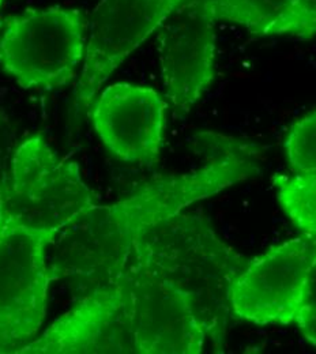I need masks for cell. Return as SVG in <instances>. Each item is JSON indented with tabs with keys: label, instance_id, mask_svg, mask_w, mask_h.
Returning <instances> with one entry per match:
<instances>
[{
	"label": "cell",
	"instance_id": "7a4b0ae2",
	"mask_svg": "<svg viewBox=\"0 0 316 354\" xmlns=\"http://www.w3.org/2000/svg\"><path fill=\"white\" fill-rule=\"evenodd\" d=\"M140 259L187 299L216 351L225 344L230 288L248 265L196 213H184L151 229L134 248Z\"/></svg>",
	"mask_w": 316,
	"mask_h": 354
},
{
	"label": "cell",
	"instance_id": "e0dca14e",
	"mask_svg": "<svg viewBox=\"0 0 316 354\" xmlns=\"http://www.w3.org/2000/svg\"><path fill=\"white\" fill-rule=\"evenodd\" d=\"M7 168L3 160H0V233L6 223V191H7Z\"/></svg>",
	"mask_w": 316,
	"mask_h": 354
},
{
	"label": "cell",
	"instance_id": "2e32d148",
	"mask_svg": "<svg viewBox=\"0 0 316 354\" xmlns=\"http://www.w3.org/2000/svg\"><path fill=\"white\" fill-rule=\"evenodd\" d=\"M303 337L316 346V263L308 277L304 299L295 322Z\"/></svg>",
	"mask_w": 316,
	"mask_h": 354
},
{
	"label": "cell",
	"instance_id": "30bf717a",
	"mask_svg": "<svg viewBox=\"0 0 316 354\" xmlns=\"http://www.w3.org/2000/svg\"><path fill=\"white\" fill-rule=\"evenodd\" d=\"M139 354H199L207 335L187 299L133 252L123 271Z\"/></svg>",
	"mask_w": 316,
	"mask_h": 354
},
{
	"label": "cell",
	"instance_id": "8992f818",
	"mask_svg": "<svg viewBox=\"0 0 316 354\" xmlns=\"http://www.w3.org/2000/svg\"><path fill=\"white\" fill-rule=\"evenodd\" d=\"M139 354L124 274L91 288L15 354Z\"/></svg>",
	"mask_w": 316,
	"mask_h": 354
},
{
	"label": "cell",
	"instance_id": "ac0fdd59",
	"mask_svg": "<svg viewBox=\"0 0 316 354\" xmlns=\"http://www.w3.org/2000/svg\"><path fill=\"white\" fill-rule=\"evenodd\" d=\"M3 1H4V0H0V6H1V4H3Z\"/></svg>",
	"mask_w": 316,
	"mask_h": 354
},
{
	"label": "cell",
	"instance_id": "6da1fadb",
	"mask_svg": "<svg viewBox=\"0 0 316 354\" xmlns=\"http://www.w3.org/2000/svg\"><path fill=\"white\" fill-rule=\"evenodd\" d=\"M199 168L153 178L118 202L94 205L62 229L48 245L52 281L74 279L91 288L120 275L136 243L185 207L259 172L252 145L221 133L195 136Z\"/></svg>",
	"mask_w": 316,
	"mask_h": 354
},
{
	"label": "cell",
	"instance_id": "ba28073f",
	"mask_svg": "<svg viewBox=\"0 0 316 354\" xmlns=\"http://www.w3.org/2000/svg\"><path fill=\"white\" fill-rule=\"evenodd\" d=\"M184 0H100L89 22L77 104L91 108L115 70L157 32Z\"/></svg>",
	"mask_w": 316,
	"mask_h": 354
},
{
	"label": "cell",
	"instance_id": "9a60e30c",
	"mask_svg": "<svg viewBox=\"0 0 316 354\" xmlns=\"http://www.w3.org/2000/svg\"><path fill=\"white\" fill-rule=\"evenodd\" d=\"M277 36L301 39L316 36V0H292L289 14L281 24Z\"/></svg>",
	"mask_w": 316,
	"mask_h": 354
},
{
	"label": "cell",
	"instance_id": "9c48e42d",
	"mask_svg": "<svg viewBox=\"0 0 316 354\" xmlns=\"http://www.w3.org/2000/svg\"><path fill=\"white\" fill-rule=\"evenodd\" d=\"M216 22L209 0H184L158 29L162 82L179 115L188 113L214 80Z\"/></svg>",
	"mask_w": 316,
	"mask_h": 354
},
{
	"label": "cell",
	"instance_id": "277c9868",
	"mask_svg": "<svg viewBox=\"0 0 316 354\" xmlns=\"http://www.w3.org/2000/svg\"><path fill=\"white\" fill-rule=\"evenodd\" d=\"M86 43V21L80 10H29L6 21L0 68L21 88H62L75 78Z\"/></svg>",
	"mask_w": 316,
	"mask_h": 354
},
{
	"label": "cell",
	"instance_id": "8fae6325",
	"mask_svg": "<svg viewBox=\"0 0 316 354\" xmlns=\"http://www.w3.org/2000/svg\"><path fill=\"white\" fill-rule=\"evenodd\" d=\"M167 102L157 90L131 84L102 88L91 104V123L104 146L120 161L153 167L162 150Z\"/></svg>",
	"mask_w": 316,
	"mask_h": 354
},
{
	"label": "cell",
	"instance_id": "5bb4252c",
	"mask_svg": "<svg viewBox=\"0 0 316 354\" xmlns=\"http://www.w3.org/2000/svg\"><path fill=\"white\" fill-rule=\"evenodd\" d=\"M284 146L296 174L316 171V109L292 126Z\"/></svg>",
	"mask_w": 316,
	"mask_h": 354
},
{
	"label": "cell",
	"instance_id": "5b68a950",
	"mask_svg": "<svg viewBox=\"0 0 316 354\" xmlns=\"http://www.w3.org/2000/svg\"><path fill=\"white\" fill-rule=\"evenodd\" d=\"M55 237L4 223L0 233V354L39 337L52 282L46 251Z\"/></svg>",
	"mask_w": 316,
	"mask_h": 354
},
{
	"label": "cell",
	"instance_id": "52a82bcc",
	"mask_svg": "<svg viewBox=\"0 0 316 354\" xmlns=\"http://www.w3.org/2000/svg\"><path fill=\"white\" fill-rule=\"evenodd\" d=\"M315 263L316 240L307 236L250 261L230 288L232 315L259 326L295 323Z\"/></svg>",
	"mask_w": 316,
	"mask_h": 354
},
{
	"label": "cell",
	"instance_id": "4fadbf2b",
	"mask_svg": "<svg viewBox=\"0 0 316 354\" xmlns=\"http://www.w3.org/2000/svg\"><path fill=\"white\" fill-rule=\"evenodd\" d=\"M277 199L293 225L316 240V171L272 177Z\"/></svg>",
	"mask_w": 316,
	"mask_h": 354
},
{
	"label": "cell",
	"instance_id": "3957f363",
	"mask_svg": "<svg viewBox=\"0 0 316 354\" xmlns=\"http://www.w3.org/2000/svg\"><path fill=\"white\" fill-rule=\"evenodd\" d=\"M98 203L77 162L62 158L44 136L22 140L7 168L6 223L53 237Z\"/></svg>",
	"mask_w": 316,
	"mask_h": 354
},
{
	"label": "cell",
	"instance_id": "7c38bea8",
	"mask_svg": "<svg viewBox=\"0 0 316 354\" xmlns=\"http://www.w3.org/2000/svg\"><path fill=\"white\" fill-rule=\"evenodd\" d=\"M214 19L245 28L257 36H277L292 0H209Z\"/></svg>",
	"mask_w": 316,
	"mask_h": 354
}]
</instances>
